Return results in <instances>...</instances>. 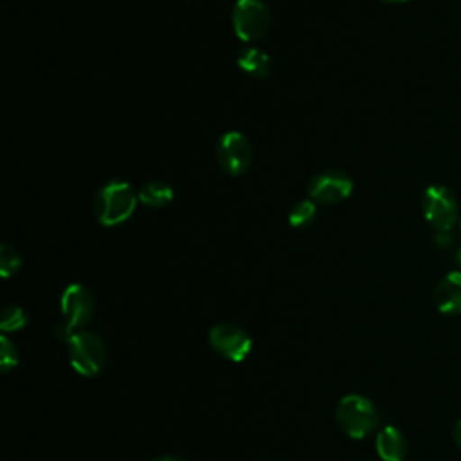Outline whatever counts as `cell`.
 <instances>
[{
    "instance_id": "1",
    "label": "cell",
    "mask_w": 461,
    "mask_h": 461,
    "mask_svg": "<svg viewBox=\"0 0 461 461\" xmlns=\"http://www.w3.org/2000/svg\"><path fill=\"white\" fill-rule=\"evenodd\" d=\"M139 203L137 191L124 180L104 182L94 196V212L101 225L115 227L124 223Z\"/></svg>"
},
{
    "instance_id": "2",
    "label": "cell",
    "mask_w": 461,
    "mask_h": 461,
    "mask_svg": "<svg viewBox=\"0 0 461 461\" xmlns=\"http://www.w3.org/2000/svg\"><path fill=\"white\" fill-rule=\"evenodd\" d=\"M335 420L348 438L364 439L378 427L380 412L367 396L351 393L339 400Z\"/></svg>"
},
{
    "instance_id": "3",
    "label": "cell",
    "mask_w": 461,
    "mask_h": 461,
    "mask_svg": "<svg viewBox=\"0 0 461 461\" xmlns=\"http://www.w3.org/2000/svg\"><path fill=\"white\" fill-rule=\"evenodd\" d=\"M61 322L54 328V335L61 340H68L74 333L85 330L94 315V297L90 290L79 283L68 285L59 299Z\"/></svg>"
},
{
    "instance_id": "4",
    "label": "cell",
    "mask_w": 461,
    "mask_h": 461,
    "mask_svg": "<svg viewBox=\"0 0 461 461\" xmlns=\"http://www.w3.org/2000/svg\"><path fill=\"white\" fill-rule=\"evenodd\" d=\"M67 355L72 369L81 376H95L106 362V348L103 339L81 330L67 340Z\"/></svg>"
},
{
    "instance_id": "5",
    "label": "cell",
    "mask_w": 461,
    "mask_h": 461,
    "mask_svg": "<svg viewBox=\"0 0 461 461\" xmlns=\"http://www.w3.org/2000/svg\"><path fill=\"white\" fill-rule=\"evenodd\" d=\"M421 209L427 223L436 230V234L450 232L452 227L457 223V198L447 185H429L421 198Z\"/></svg>"
},
{
    "instance_id": "6",
    "label": "cell",
    "mask_w": 461,
    "mask_h": 461,
    "mask_svg": "<svg viewBox=\"0 0 461 461\" xmlns=\"http://www.w3.org/2000/svg\"><path fill=\"white\" fill-rule=\"evenodd\" d=\"M270 27V9L265 0H236L232 7V29L245 43L261 40Z\"/></svg>"
},
{
    "instance_id": "7",
    "label": "cell",
    "mask_w": 461,
    "mask_h": 461,
    "mask_svg": "<svg viewBox=\"0 0 461 461\" xmlns=\"http://www.w3.org/2000/svg\"><path fill=\"white\" fill-rule=\"evenodd\" d=\"M209 346L216 355L230 362H243L252 349V337L249 331L234 322H220L209 330Z\"/></svg>"
},
{
    "instance_id": "8",
    "label": "cell",
    "mask_w": 461,
    "mask_h": 461,
    "mask_svg": "<svg viewBox=\"0 0 461 461\" xmlns=\"http://www.w3.org/2000/svg\"><path fill=\"white\" fill-rule=\"evenodd\" d=\"M216 160L227 175H243L252 162V146L249 139L238 130L225 131L216 144Z\"/></svg>"
},
{
    "instance_id": "9",
    "label": "cell",
    "mask_w": 461,
    "mask_h": 461,
    "mask_svg": "<svg viewBox=\"0 0 461 461\" xmlns=\"http://www.w3.org/2000/svg\"><path fill=\"white\" fill-rule=\"evenodd\" d=\"M353 191L351 176L342 169H326L313 175L308 182V198L315 203L344 202Z\"/></svg>"
},
{
    "instance_id": "10",
    "label": "cell",
    "mask_w": 461,
    "mask_h": 461,
    "mask_svg": "<svg viewBox=\"0 0 461 461\" xmlns=\"http://www.w3.org/2000/svg\"><path fill=\"white\" fill-rule=\"evenodd\" d=\"M434 304L445 315L461 313V272L445 274L434 288Z\"/></svg>"
},
{
    "instance_id": "11",
    "label": "cell",
    "mask_w": 461,
    "mask_h": 461,
    "mask_svg": "<svg viewBox=\"0 0 461 461\" xmlns=\"http://www.w3.org/2000/svg\"><path fill=\"white\" fill-rule=\"evenodd\" d=\"M376 454L382 461H403L407 456V438L394 425H385L375 439Z\"/></svg>"
},
{
    "instance_id": "12",
    "label": "cell",
    "mask_w": 461,
    "mask_h": 461,
    "mask_svg": "<svg viewBox=\"0 0 461 461\" xmlns=\"http://www.w3.org/2000/svg\"><path fill=\"white\" fill-rule=\"evenodd\" d=\"M238 67L241 72H245L250 77L256 79H265L272 72V61L270 56L259 49V47H245L238 54Z\"/></svg>"
},
{
    "instance_id": "13",
    "label": "cell",
    "mask_w": 461,
    "mask_h": 461,
    "mask_svg": "<svg viewBox=\"0 0 461 461\" xmlns=\"http://www.w3.org/2000/svg\"><path fill=\"white\" fill-rule=\"evenodd\" d=\"M137 194H139V202L144 203L146 207L162 209L173 202L175 191L167 182L155 178V180H148L146 184H142L140 189L137 191Z\"/></svg>"
},
{
    "instance_id": "14",
    "label": "cell",
    "mask_w": 461,
    "mask_h": 461,
    "mask_svg": "<svg viewBox=\"0 0 461 461\" xmlns=\"http://www.w3.org/2000/svg\"><path fill=\"white\" fill-rule=\"evenodd\" d=\"M317 218V205L313 200H299L288 212V223L294 229H306L310 227Z\"/></svg>"
},
{
    "instance_id": "15",
    "label": "cell",
    "mask_w": 461,
    "mask_h": 461,
    "mask_svg": "<svg viewBox=\"0 0 461 461\" xmlns=\"http://www.w3.org/2000/svg\"><path fill=\"white\" fill-rule=\"evenodd\" d=\"M27 322H29V315H27V312H25L22 306L7 304V306L2 310V315H0V330H2L4 333L18 331V330L25 328Z\"/></svg>"
},
{
    "instance_id": "16",
    "label": "cell",
    "mask_w": 461,
    "mask_h": 461,
    "mask_svg": "<svg viewBox=\"0 0 461 461\" xmlns=\"http://www.w3.org/2000/svg\"><path fill=\"white\" fill-rule=\"evenodd\" d=\"M22 267V256L18 250L7 243L0 245V274L4 279L14 276Z\"/></svg>"
},
{
    "instance_id": "17",
    "label": "cell",
    "mask_w": 461,
    "mask_h": 461,
    "mask_svg": "<svg viewBox=\"0 0 461 461\" xmlns=\"http://www.w3.org/2000/svg\"><path fill=\"white\" fill-rule=\"evenodd\" d=\"M20 355L16 349V344L4 333L0 337V369L2 373H9L18 366Z\"/></svg>"
},
{
    "instance_id": "18",
    "label": "cell",
    "mask_w": 461,
    "mask_h": 461,
    "mask_svg": "<svg viewBox=\"0 0 461 461\" xmlns=\"http://www.w3.org/2000/svg\"><path fill=\"white\" fill-rule=\"evenodd\" d=\"M452 436H454V441H456V445L461 448V418L456 421V425H454V430H452Z\"/></svg>"
},
{
    "instance_id": "19",
    "label": "cell",
    "mask_w": 461,
    "mask_h": 461,
    "mask_svg": "<svg viewBox=\"0 0 461 461\" xmlns=\"http://www.w3.org/2000/svg\"><path fill=\"white\" fill-rule=\"evenodd\" d=\"M151 461H185V459L180 457V456H175V454H166V456H158V457H155Z\"/></svg>"
},
{
    "instance_id": "20",
    "label": "cell",
    "mask_w": 461,
    "mask_h": 461,
    "mask_svg": "<svg viewBox=\"0 0 461 461\" xmlns=\"http://www.w3.org/2000/svg\"><path fill=\"white\" fill-rule=\"evenodd\" d=\"M385 2H407V0H385Z\"/></svg>"
},
{
    "instance_id": "21",
    "label": "cell",
    "mask_w": 461,
    "mask_h": 461,
    "mask_svg": "<svg viewBox=\"0 0 461 461\" xmlns=\"http://www.w3.org/2000/svg\"><path fill=\"white\" fill-rule=\"evenodd\" d=\"M459 230H461V225H459Z\"/></svg>"
}]
</instances>
